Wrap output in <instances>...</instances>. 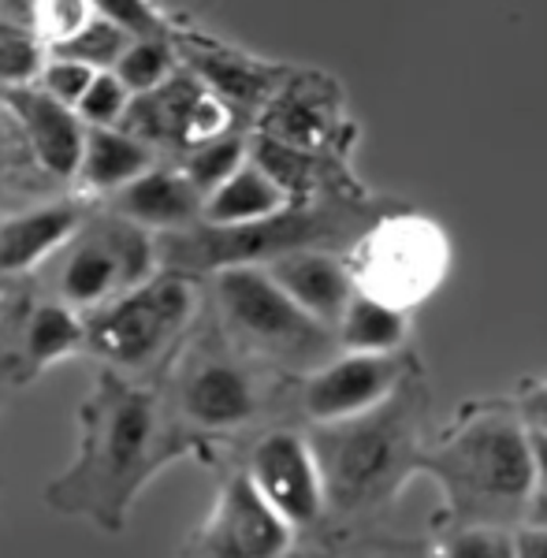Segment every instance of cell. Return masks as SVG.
Masks as SVG:
<instances>
[{
  "instance_id": "23",
  "label": "cell",
  "mask_w": 547,
  "mask_h": 558,
  "mask_svg": "<svg viewBox=\"0 0 547 558\" xmlns=\"http://www.w3.org/2000/svg\"><path fill=\"white\" fill-rule=\"evenodd\" d=\"M168 71H172V52L165 49V41L138 38L123 49L112 75L127 86V94H149L160 83H168Z\"/></svg>"
},
{
  "instance_id": "15",
  "label": "cell",
  "mask_w": 547,
  "mask_h": 558,
  "mask_svg": "<svg viewBox=\"0 0 547 558\" xmlns=\"http://www.w3.org/2000/svg\"><path fill=\"white\" fill-rule=\"evenodd\" d=\"M287 194L268 179L262 168L242 165L228 183H220L217 191L202 202V213L212 228H239V223H257L268 220L283 209Z\"/></svg>"
},
{
  "instance_id": "11",
  "label": "cell",
  "mask_w": 547,
  "mask_h": 558,
  "mask_svg": "<svg viewBox=\"0 0 547 558\" xmlns=\"http://www.w3.org/2000/svg\"><path fill=\"white\" fill-rule=\"evenodd\" d=\"M183 413L202 428H235L254 417L257 399L246 373L228 362H209L194 368L183 384Z\"/></svg>"
},
{
  "instance_id": "8",
  "label": "cell",
  "mask_w": 547,
  "mask_h": 558,
  "mask_svg": "<svg viewBox=\"0 0 547 558\" xmlns=\"http://www.w3.org/2000/svg\"><path fill=\"white\" fill-rule=\"evenodd\" d=\"M394 384L399 362L391 354H347L313 373L306 384V413L320 425H339L384 407Z\"/></svg>"
},
{
  "instance_id": "30",
  "label": "cell",
  "mask_w": 547,
  "mask_h": 558,
  "mask_svg": "<svg viewBox=\"0 0 547 558\" xmlns=\"http://www.w3.org/2000/svg\"><path fill=\"white\" fill-rule=\"evenodd\" d=\"M202 71L209 75V83L220 89V94L235 97V101H257L262 97V75L246 64H235V60H202Z\"/></svg>"
},
{
  "instance_id": "26",
  "label": "cell",
  "mask_w": 547,
  "mask_h": 558,
  "mask_svg": "<svg viewBox=\"0 0 547 558\" xmlns=\"http://www.w3.org/2000/svg\"><path fill=\"white\" fill-rule=\"evenodd\" d=\"M518 544L503 525H465L443 539L439 558H514Z\"/></svg>"
},
{
  "instance_id": "18",
  "label": "cell",
  "mask_w": 547,
  "mask_h": 558,
  "mask_svg": "<svg viewBox=\"0 0 547 558\" xmlns=\"http://www.w3.org/2000/svg\"><path fill=\"white\" fill-rule=\"evenodd\" d=\"M60 291H64V299L71 305H97L109 299L112 291H120V268H116V257L105 235L83 242L68 257Z\"/></svg>"
},
{
  "instance_id": "32",
  "label": "cell",
  "mask_w": 547,
  "mask_h": 558,
  "mask_svg": "<svg viewBox=\"0 0 547 558\" xmlns=\"http://www.w3.org/2000/svg\"><path fill=\"white\" fill-rule=\"evenodd\" d=\"M522 417H525V428L536 432V436H547V380L544 384H533L522 399Z\"/></svg>"
},
{
  "instance_id": "6",
  "label": "cell",
  "mask_w": 547,
  "mask_h": 558,
  "mask_svg": "<svg viewBox=\"0 0 547 558\" xmlns=\"http://www.w3.org/2000/svg\"><path fill=\"white\" fill-rule=\"evenodd\" d=\"M291 525L257 495L246 473L231 476L194 536V558H283Z\"/></svg>"
},
{
  "instance_id": "9",
  "label": "cell",
  "mask_w": 547,
  "mask_h": 558,
  "mask_svg": "<svg viewBox=\"0 0 547 558\" xmlns=\"http://www.w3.org/2000/svg\"><path fill=\"white\" fill-rule=\"evenodd\" d=\"M8 105L20 116L26 138H31L45 172L75 175L78 160H83V142H86V128L75 116V108L52 101L49 94L26 89V86H15L12 94H8Z\"/></svg>"
},
{
  "instance_id": "20",
  "label": "cell",
  "mask_w": 547,
  "mask_h": 558,
  "mask_svg": "<svg viewBox=\"0 0 547 558\" xmlns=\"http://www.w3.org/2000/svg\"><path fill=\"white\" fill-rule=\"evenodd\" d=\"M131 45V34H123L120 26H112L109 20H86L71 38L57 45L60 60H75L94 71L116 68V60L123 57V49Z\"/></svg>"
},
{
  "instance_id": "10",
  "label": "cell",
  "mask_w": 547,
  "mask_h": 558,
  "mask_svg": "<svg viewBox=\"0 0 547 558\" xmlns=\"http://www.w3.org/2000/svg\"><path fill=\"white\" fill-rule=\"evenodd\" d=\"M268 279L317 324H336L343 317L347 302L354 299L347 268L336 257L309 254V250L276 257L272 268H268Z\"/></svg>"
},
{
  "instance_id": "27",
  "label": "cell",
  "mask_w": 547,
  "mask_h": 558,
  "mask_svg": "<svg viewBox=\"0 0 547 558\" xmlns=\"http://www.w3.org/2000/svg\"><path fill=\"white\" fill-rule=\"evenodd\" d=\"M522 514L528 529L547 533V436L528 432V495Z\"/></svg>"
},
{
  "instance_id": "25",
  "label": "cell",
  "mask_w": 547,
  "mask_h": 558,
  "mask_svg": "<svg viewBox=\"0 0 547 558\" xmlns=\"http://www.w3.org/2000/svg\"><path fill=\"white\" fill-rule=\"evenodd\" d=\"M127 101H131L127 86H123L112 71H97L94 83H89V89L83 94V101L75 105V116L83 123H89V128H116Z\"/></svg>"
},
{
  "instance_id": "3",
  "label": "cell",
  "mask_w": 547,
  "mask_h": 558,
  "mask_svg": "<svg viewBox=\"0 0 547 558\" xmlns=\"http://www.w3.org/2000/svg\"><path fill=\"white\" fill-rule=\"evenodd\" d=\"M191 310H194V291L186 279L175 276L146 279L142 287L123 291V299L97 310L94 320L83 328V339L105 362L134 368V365H146L183 328Z\"/></svg>"
},
{
  "instance_id": "29",
  "label": "cell",
  "mask_w": 547,
  "mask_h": 558,
  "mask_svg": "<svg viewBox=\"0 0 547 558\" xmlns=\"http://www.w3.org/2000/svg\"><path fill=\"white\" fill-rule=\"evenodd\" d=\"M89 4L123 34H134V38H157L160 34V20L146 0H89Z\"/></svg>"
},
{
  "instance_id": "31",
  "label": "cell",
  "mask_w": 547,
  "mask_h": 558,
  "mask_svg": "<svg viewBox=\"0 0 547 558\" xmlns=\"http://www.w3.org/2000/svg\"><path fill=\"white\" fill-rule=\"evenodd\" d=\"M41 68V52L31 38H0V83L23 86Z\"/></svg>"
},
{
  "instance_id": "4",
  "label": "cell",
  "mask_w": 547,
  "mask_h": 558,
  "mask_svg": "<svg viewBox=\"0 0 547 558\" xmlns=\"http://www.w3.org/2000/svg\"><path fill=\"white\" fill-rule=\"evenodd\" d=\"M376 410L339 421V425H325V432L309 444L320 484H325V502L357 507L380 488H388L391 473L399 470L402 432L391 417Z\"/></svg>"
},
{
  "instance_id": "14",
  "label": "cell",
  "mask_w": 547,
  "mask_h": 558,
  "mask_svg": "<svg viewBox=\"0 0 547 558\" xmlns=\"http://www.w3.org/2000/svg\"><path fill=\"white\" fill-rule=\"evenodd\" d=\"M120 213L138 228H175L202 213V197L175 172H142L120 191Z\"/></svg>"
},
{
  "instance_id": "21",
  "label": "cell",
  "mask_w": 547,
  "mask_h": 558,
  "mask_svg": "<svg viewBox=\"0 0 547 558\" xmlns=\"http://www.w3.org/2000/svg\"><path fill=\"white\" fill-rule=\"evenodd\" d=\"M239 168H242V142L239 138H212V142L194 146V153L186 157V165L179 175H183L186 183L194 186V194L205 202V197L217 191L220 183H228Z\"/></svg>"
},
{
  "instance_id": "2",
  "label": "cell",
  "mask_w": 547,
  "mask_h": 558,
  "mask_svg": "<svg viewBox=\"0 0 547 558\" xmlns=\"http://www.w3.org/2000/svg\"><path fill=\"white\" fill-rule=\"evenodd\" d=\"M428 470L473 525H496L525 507L528 428L503 413H484L447 436Z\"/></svg>"
},
{
  "instance_id": "1",
  "label": "cell",
  "mask_w": 547,
  "mask_h": 558,
  "mask_svg": "<svg viewBox=\"0 0 547 558\" xmlns=\"http://www.w3.org/2000/svg\"><path fill=\"white\" fill-rule=\"evenodd\" d=\"M154 402L149 395L120 384L116 376H101V391L89 395L86 407V439L83 458L64 481L57 484L60 507L71 495H83L71 510L86 514H109L120 518L127 507V495L146 470V451L154 439Z\"/></svg>"
},
{
  "instance_id": "12",
  "label": "cell",
  "mask_w": 547,
  "mask_h": 558,
  "mask_svg": "<svg viewBox=\"0 0 547 558\" xmlns=\"http://www.w3.org/2000/svg\"><path fill=\"white\" fill-rule=\"evenodd\" d=\"M317 223L309 216H268V220H257V223H239V228H220L217 235L209 239H197L202 246V260L205 265H223L231 260V268L242 265L250 257H262V254H287V250H299L306 242Z\"/></svg>"
},
{
  "instance_id": "22",
  "label": "cell",
  "mask_w": 547,
  "mask_h": 558,
  "mask_svg": "<svg viewBox=\"0 0 547 558\" xmlns=\"http://www.w3.org/2000/svg\"><path fill=\"white\" fill-rule=\"evenodd\" d=\"M105 242H109L112 257H116V268H120V287L123 291H131V287H142L149 276H154V242H149L146 228H138V223H109V228L101 231Z\"/></svg>"
},
{
  "instance_id": "5",
  "label": "cell",
  "mask_w": 547,
  "mask_h": 558,
  "mask_svg": "<svg viewBox=\"0 0 547 558\" xmlns=\"http://www.w3.org/2000/svg\"><path fill=\"white\" fill-rule=\"evenodd\" d=\"M220 302L228 320L246 339L262 343L272 354L309 357L325 347V324L299 310L280 287L250 265H235L220 276Z\"/></svg>"
},
{
  "instance_id": "19",
  "label": "cell",
  "mask_w": 547,
  "mask_h": 558,
  "mask_svg": "<svg viewBox=\"0 0 547 558\" xmlns=\"http://www.w3.org/2000/svg\"><path fill=\"white\" fill-rule=\"evenodd\" d=\"M83 343V324L68 305H41L26 328V354L34 365H52Z\"/></svg>"
},
{
  "instance_id": "24",
  "label": "cell",
  "mask_w": 547,
  "mask_h": 558,
  "mask_svg": "<svg viewBox=\"0 0 547 558\" xmlns=\"http://www.w3.org/2000/svg\"><path fill=\"white\" fill-rule=\"evenodd\" d=\"M254 168H262L283 194L302 191L313 175L309 153H302L299 146H287L280 138H268V134L257 138V146H254Z\"/></svg>"
},
{
  "instance_id": "17",
  "label": "cell",
  "mask_w": 547,
  "mask_h": 558,
  "mask_svg": "<svg viewBox=\"0 0 547 558\" xmlns=\"http://www.w3.org/2000/svg\"><path fill=\"white\" fill-rule=\"evenodd\" d=\"M406 317L399 305L376 299V294H354L339 317V339L351 354H391L406 339Z\"/></svg>"
},
{
  "instance_id": "33",
  "label": "cell",
  "mask_w": 547,
  "mask_h": 558,
  "mask_svg": "<svg viewBox=\"0 0 547 558\" xmlns=\"http://www.w3.org/2000/svg\"><path fill=\"white\" fill-rule=\"evenodd\" d=\"M514 558H547V533H540V529H525L522 536H514Z\"/></svg>"
},
{
  "instance_id": "28",
  "label": "cell",
  "mask_w": 547,
  "mask_h": 558,
  "mask_svg": "<svg viewBox=\"0 0 547 558\" xmlns=\"http://www.w3.org/2000/svg\"><path fill=\"white\" fill-rule=\"evenodd\" d=\"M97 71L86 64H75V60H52L49 68L41 71V94H49L52 101L75 108L83 101V94L94 83Z\"/></svg>"
},
{
  "instance_id": "13",
  "label": "cell",
  "mask_w": 547,
  "mask_h": 558,
  "mask_svg": "<svg viewBox=\"0 0 547 558\" xmlns=\"http://www.w3.org/2000/svg\"><path fill=\"white\" fill-rule=\"evenodd\" d=\"M78 228L75 205H45V209L12 216L0 223V272H26L41 257H49L60 242H68Z\"/></svg>"
},
{
  "instance_id": "16",
  "label": "cell",
  "mask_w": 547,
  "mask_h": 558,
  "mask_svg": "<svg viewBox=\"0 0 547 558\" xmlns=\"http://www.w3.org/2000/svg\"><path fill=\"white\" fill-rule=\"evenodd\" d=\"M149 172V146L134 142L131 134L116 128H89L83 142V160H78V175L86 186L97 191H123L131 179Z\"/></svg>"
},
{
  "instance_id": "7",
  "label": "cell",
  "mask_w": 547,
  "mask_h": 558,
  "mask_svg": "<svg viewBox=\"0 0 547 558\" xmlns=\"http://www.w3.org/2000/svg\"><path fill=\"white\" fill-rule=\"evenodd\" d=\"M250 484L287 525H313L325 510V484H320L317 458L309 444L294 432H272L257 444L250 458Z\"/></svg>"
}]
</instances>
